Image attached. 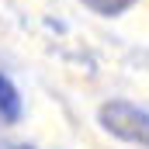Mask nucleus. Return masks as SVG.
<instances>
[{
    "instance_id": "obj_1",
    "label": "nucleus",
    "mask_w": 149,
    "mask_h": 149,
    "mask_svg": "<svg viewBox=\"0 0 149 149\" xmlns=\"http://www.w3.org/2000/svg\"><path fill=\"white\" fill-rule=\"evenodd\" d=\"M97 121L108 135L149 149V111L146 108H139L132 101H108V104H101Z\"/></svg>"
},
{
    "instance_id": "obj_3",
    "label": "nucleus",
    "mask_w": 149,
    "mask_h": 149,
    "mask_svg": "<svg viewBox=\"0 0 149 149\" xmlns=\"http://www.w3.org/2000/svg\"><path fill=\"white\" fill-rule=\"evenodd\" d=\"M83 7H90L94 14H101V17H118V14H125L128 7H135V0H80Z\"/></svg>"
},
{
    "instance_id": "obj_4",
    "label": "nucleus",
    "mask_w": 149,
    "mask_h": 149,
    "mask_svg": "<svg viewBox=\"0 0 149 149\" xmlns=\"http://www.w3.org/2000/svg\"><path fill=\"white\" fill-rule=\"evenodd\" d=\"M0 149H35L28 142H10V139H0Z\"/></svg>"
},
{
    "instance_id": "obj_2",
    "label": "nucleus",
    "mask_w": 149,
    "mask_h": 149,
    "mask_svg": "<svg viewBox=\"0 0 149 149\" xmlns=\"http://www.w3.org/2000/svg\"><path fill=\"white\" fill-rule=\"evenodd\" d=\"M24 111V104H21V94H17V87L7 80V76L0 73V121H7V125H14L17 118Z\"/></svg>"
}]
</instances>
